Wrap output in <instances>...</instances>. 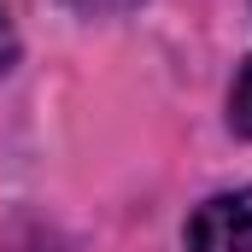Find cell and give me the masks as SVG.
I'll return each instance as SVG.
<instances>
[{
	"label": "cell",
	"mask_w": 252,
	"mask_h": 252,
	"mask_svg": "<svg viewBox=\"0 0 252 252\" xmlns=\"http://www.w3.org/2000/svg\"><path fill=\"white\" fill-rule=\"evenodd\" d=\"M188 252H252V188L211 193L188 217Z\"/></svg>",
	"instance_id": "cell-1"
},
{
	"label": "cell",
	"mask_w": 252,
	"mask_h": 252,
	"mask_svg": "<svg viewBox=\"0 0 252 252\" xmlns=\"http://www.w3.org/2000/svg\"><path fill=\"white\" fill-rule=\"evenodd\" d=\"M229 129L252 141V59L241 64V76H235V88H229Z\"/></svg>",
	"instance_id": "cell-2"
},
{
	"label": "cell",
	"mask_w": 252,
	"mask_h": 252,
	"mask_svg": "<svg viewBox=\"0 0 252 252\" xmlns=\"http://www.w3.org/2000/svg\"><path fill=\"white\" fill-rule=\"evenodd\" d=\"M12 64H18V30H12V18L0 12V76H6Z\"/></svg>",
	"instance_id": "cell-3"
},
{
	"label": "cell",
	"mask_w": 252,
	"mask_h": 252,
	"mask_svg": "<svg viewBox=\"0 0 252 252\" xmlns=\"http://www.w3.org/2000/svg\"><path fill=\"white\" fill-rule=\"evenodd\" d=\"M70 6H76V12H94V18H100V12H129V6H141V0H70Z\"/></svg>",
	"instance_id": "cell-4"
}]
</instances>
